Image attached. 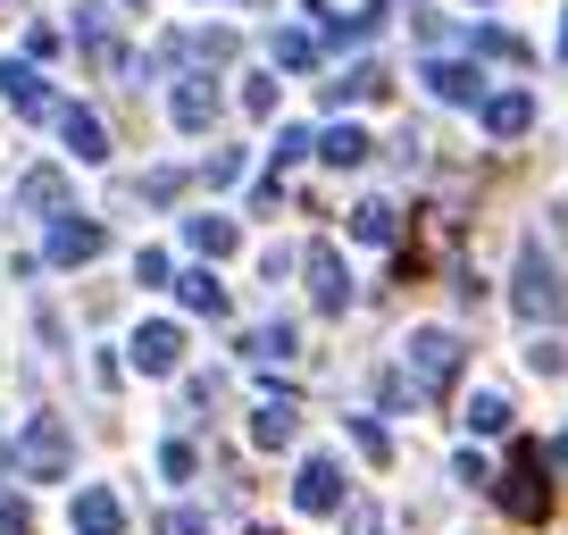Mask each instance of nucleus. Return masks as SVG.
Wrapping results in <instances>:
<instances>
[{
  "mask_svg": "<svg viewBox=\"0 0 568 535\" xmlns=\"http://www.w3.org/2000/svg\"><path fill=\"white\" fill-rule=\"evenodd\" d=\"M168 285L184 293V310H201V319H226V285H217V276H168Z\"/></svg>",
  "mask_w": 568,
  "mask_h": 535,
  "instance_id": "nucleus-19",
  "label": "nucleus"
},
{
  "mask_svg": "<svg viewBox=\"0 0 568 535\" xmlns=\"http://www.w3.org/2000/svg\"><path fill=\"white\" fill-rule=\"evenodd\" d=\"M551 461H560V468H568V435H560V444H551Z\"/></svg>",
  "mask_w": 568,
  "mask_h": 535,
  "instance_id": "nucleus-35",
  "label": "nucleus"
},
{
  "mask_svg": "<svg viewBox=\"0 0 568 535\" xmlns=\"http://www.w3.org/2000/svg\"><path fill=\"white\" fill-rule=\"evenodd\" d=\"M59 134H68V151H75L84 168H101V160H109V125L92 118V109H59Z\"/></svg>",
  "mask_w": 568,
  "mask_h": 535,
  "instance_id": "nucleus-11",
  "label": "nucleus"
},
{
  "mask_svg": "<svg viewBox=\"0 0 568 535\" xmlns=\"http://www.w3.org/2000/svg\"><path fill=\"white\" fill-rule=\"evenodd\" d=\"M510 310L527 326H544L551 310H560V285H551V260H544V243H527L518 251V285H510Z\"/></svg>",
  "mask_w": 568,
  "mask_h": 535,
  "instance_id": "nucleus-4",
  "label": "nucleus"
},
{
  "mask_svg": "<svg viewBox=\"0 0 568 535\" xmlns=\"http://www.w3.org/2000/svg\"><path fill=\"white\" fill-rule=\"evenodd\" d=\"M101 243H109V234L92 226V218H51V243H42V260H51V268H84V260H101Z\"/></svg>",
  "mask_w": 568,
  "mask_h": 535,
  "instance_id": "nucleus-6",
  "label": "nucleus"
},
{
  "mask_svg": "<svg viewBox=\"0 0 568 535\" xmlns=\"http://www.w3.org/2000/svg\"><path fill=\"white\" fill-rule=\"evenodd\" d=\"M477 118H485V134L510 143V134H527V125H535V101H527V92H494V101H477Z\"/></svg>",
  "mask_w": 568,
  "mask_h": 535,
  "instance_id": "nucleus-14",
  "label": "nucleus"
},
{
  "mask_svg": "<svg viewBox=\"0 0 568 535\" xmlns=\"http://www.w3.org/2000/svg\"><path fill=\"white\" fill-rule=\"evenodd\" d=\"M402 360H409V393H418V402H444V393L460 385V360H468V343L452 335V326H418Z\"/></svg>",
  "mask_w": 568,
  "mask_h": 535,
  "instance_id": "nucleus-1",
  "label": "nucleus"
},
{
  "mask_svg": "<svg viewBox=\"0 0 568 535\" xmlns=\"http://www.w3.org/2000/svg\"><path fill=\"white\" fill-rule=\"evenodd\" d=\"M243 109H251V118H267V109H276V84H267V75H251V84H243Z\"/></svg>",
  "mask_w": 568,
  "mask_h": 535,
  "instance_id": "nucleus-29",
  "label": "nucleus"
},
{
  "mask_svg": "<svg viewBox=\"0 0 568 535\" xmlns=\"http://www.w3.org/2000/svg\"><path fill=\"white\" fill-rule=\"evenodd\" d=\"M460 418H468V435H510V402H501V393H477Z\"/></svg>",
  "mask_w": 568,
  "mask_h": 535,
  "instance_id": "nucleus-22",
  "label": "nucleus"
},
{
  "mask_svg": "<svg viewBox=\"0 0 568 535\" xmlns=\"http://www.w3.org/2000/svg\"><path fill=\"white\" fill-rule=\"evenodd\" d=\"M68 461H75V435L59 427L51 411H34L26 435H18V468H26V477H68Z\"/></svg>",
  "mask_w": 568,
  "mask_h": 535,
  "instance_id": "nucleus-3",
  "label": "nucleus"
},
{
  "mask_svg": "<svg viewBox=\"0 0 568 535\" xmlns=\"http://www.w3.org/2000/svg\"><path fill=\"white\" fill-rule=\"evenodd\" d=\"M0 101L18 109V118H59V101H51V84H42L26 59H0Z\"/></svg>",
  "mask_w": 568,
  "mask_h": 535,
  "instance_id": "nucleus-8",
  "label": "nucleus"
},
{
  "mask_svg": "<svg viewBox=\"0 0 568 535\" xmlns=\"http://www.w3.org/2000/svg\"><path fill=\"white\" fill-rule=\"evenodd\" d=\"M310 302L352 310V268H343V251H326V243H310Z\"/></svg>",
  "mask_w": 568,
  "mask_h": 535,
  "instance_id": "nucleus-10",
  "label": "nucleus"
},
{
  "mask_svg": "<svg viewBox=\"0 0 568 535\" xmlns=\"http://www.w3.org/2000/svg\"><path fill=\"white\" fill-rule=\"evenodd\" d=\"M0 535H34V511H26V502H0Z\"/></svg>",
  "mask_w": 568,
  "mask_h": 535,
  "instance_id": "nucleus-32",
  "label": "nucleus"
},
{
  "mask_svg": "<svg viewBox=\"0 0 568 535\" xmlns=\"http://www.w3.org/2000/svg\"><path fill=\"white\" fill-rule=\"evenodd\" d=\"M293 435H302V402H293V393H267L260 411H251V444H260V452H284Z\"/></svg>",
  "mask_w": 568,
  "mask_h": 535,
  "instance_id": "nucleus-9",
  "label": "nucleus"
},
{
  "mask_svg": "<svg viewBox=\"0 0 568 535\" xmlns=\"http://www.w3.org/2000/svg\"><path fill=\"white\" fill-rule=\"evenodd\" d=\"M468 42H477L485 59H527V42H518L510 26H477V34H468Z\"/></svg>",
  "mask_w": 568,
  "mask_h": 535,
  "instance_id": "nucleus-26",
  "label": "nucleus"
},
{
  "mask_svg": "<svg viewBox=\"0 0 568 535\" xmlns=\"http://www.w3.org/2000/svg\"><path fill=\"white\" fill-rule=\"evenodd\" d=\"M184 243H193V251H201V260H226V251H234V243H243V226H234V218H210V210H201V218H193V226H184Z\"/></svg>",
  "mask_w": 568,
  "mask_h": 535,
  "instance_id": "nucleus-17",
  "label": "nucleus"
},
{
  "mask_svg": "<svg viewBox=\"0 0 568 535\" xmlns=\"http://www.w3.org/2000/svg\"><path fill=\"white\" fill-rule=\"evenodd\" d=\"M168 118H176L184 134H201V125L217 118V84H201V75H193V84H176V101H168Z\"/></svg>",
  "mask_w": 568,
  "mask_h": 535,
  "instance_id": "nucleus-15",
  "label": "nucleus"
},
{
  "mask_svg": "<svg viewBox=\"0 0 568 535\" xmlns=\"http://www.w3.org/2000/svg\"><path fill=\"white\" fill-rule=\"evenodd\" d=\"M160 535H210V518H201V511H168Z\"/></svg>",
  "mask_w": 568,
  "mask_h": 535,
  "instance_id": "nucleus-30",
  "label": "nucleus"
},
{
  "mask_svg": "<svg viewBox=\"0 0 568 535\" xmlns=\"http://www.w3.org/2000/svg\"><path fill=\"white\" fill-rule=\"evenodd\" d=\"M352 535H385V518H376L368 502H352Z\"/></svg>",
  "mask_w": 568,
  "mask_h": 535,
  "instance_id": "nucleus-34",
  "label": "nucleus"
},
{
  "mask_svg": "<svg viewBox=\"0 0 568 535\" xmlns=\"http://www.w3.org/2000/svg\"><path fill=\"white\" fill-rule=\"evenodd\" d=\"M343 435H352V444L368 452V461H393V435L376 427V418H343Z\"/></svg>",
  "mask_w": 568,
  "mask_h": 535,
  "instance_id": "nucleus-25",
  "label": "nucleus"
},
{
  "mask_svg": "<svg viewBox=\"0 0 568 535\" xmlns=\"http://www.w3.org/2000/svg\"><path fill=\"white\" fill-rule=\"evenodd\" d=\"M494 502L518 518V527H544L551 518V485H544V452H518L510 468H494Z\"/></svg>",
  "mask_w": 568,
  "mask_h": 535,
  "instance_id": "nucleus-2",
  "label": "nucleus"
},
{
  "mask_svg": "<svg viewBox=\"0 0 568 535\" xmlns=\"http://www.w3.org/2000/svg\"><path fill=\"white\" fill-rule=\"evenodd\" d=\"M343 502H352V485H343V461H335V452H310L302 477H293V511L326 518V511H343Z\"/></svg>",
  "mask_w": 568,
  "mask_h": 535,
  "instance_id": "nucleus-5",
  "label": "nucleus"
},
{
  "mask_svg": "<svg viewBox=\"0 0 568 535\" xmlns=\"http://www.w3.org/2000/svg\"><path fill=\"white\" fill-rule=\"evenodd\" d=\"M335 101H385V68H352V75H335Z\"/></svg>",
  "mask_w": 568,
  "mask_h": 535,
  "instance_id": "nucleus-23",
  "label": "nucleus"
},
{
  "mask_svg": "<svg viewBox=\"0 0 568 535\" xmlns=\"http://www.w3.org/2000/svg\"><path fill=\"white\" fill-rule=\"evenodd\" d=\"M302 151H310V125H284V134H276V168H293Z\"/></svg>",
  "mask_w": 568,
  "mask_h": 535,
  "instance_id": "nucleus-27",
  "label": "nucleus"
},
{
  "mask_svg": "<svg viewBox=\"0 0 568 535\" xmlns=\"http://www.w3.org/2000/svg\"><path fill=\"white\" fill-rule=\"evenodd\" d=\"M26 210L34 218H68V176H59V168H34V176H26Z\"/></svg>",
  "mask_w": 568,
  "mask_h": 535,
  "instance_id": "nucleus-18",
  "label": "nucleus"
},
{
  "mask_svg": "<svg viewBox=\"0 0 568 535\" xmlns=\"http://www.w3.org/2000/svg\"><path fill=\"white\" fill-rule=\"evenodd\" d=\"M118 527H125V502L109 485H84L75 494V535H118Z\"/></svg>",
  "mask_w": 568,
  "mask_h": 535,
  "instance_id": "nucleus-12",
  "label": "nucleus"
},
{
  "mask_svg": "<svg viewBox=\"0 0 568 535\" xmlns=\"http://www.w3.org/2000/svg\"><path fill=\"white\" fill-rule=\"evenodd\" d=\"M310 59H318V34L284 26V34H276V68H310Z\"/></svg>",
  "mask_w": 568,
  "mask_h": 535,
  "instance_id": "nucleus-24",
  "label": "nucleus"
},
{
  "mask_svg": "<svg viewBox=\"0 0 568 535\" xmlns=\"http://www.w3.org/2000/svg\"><path fill=\"white\" fill-rule=\"evenodd\" d=\"M527 369H535V376H560L568 360H560V343H527Z\"/></svg>",
  "mask_w": 568,
  "mask_h": 535,
  "instance_id": "nucleus-28",
  "label": "nucleus"
},
{
  "mask_svg": "<svg viewBox=\"0 0 568 535\" xmlns=\"http://www.w3.org/2000/svg\"><path fill=\"white\" fill-rule=\"evenodd\" d=\"M243 352L276 369V360H293V352H302V335H293V326H251V335H243Z\"/></svg>",
  "mask_w": 568,
  "mask_h": 535,
  "instance_id": "nucleus-20",
  "label": "nucleus"
},
{
  "mask_svg": "<svg viewBox=\"0 0 568 535\" xmlns=\"http://www.w3.org/2000/svg\"><path fill=\"white\" fill-rule=\"evenodd\" d=\"M134 276H142V285H168L176 268H168V251H142V260H134Z\"/></svg>",
  "mask_w": 568,
  "mask_h": 535,
  "instance_id": "nucleus-31",
  "label": "nucleus"
},
{
  "mask_svg": "<svg viewBox=\"0 0 568 535\" xmlns=\"http://www.w3.org/2000/svg\"><path fill=\"white\" fill-rule=\"evenodd\" d=\"M352 234H359V243H393V234H402L393 201H359V210H352Z\"/></svg>",
  "mask_w": 568,
  "mask_h": 535,
  "instance_id": "nucleus-21",
  "label": "nucleus"
},
{
  "mask_svg": "<svg viewBox=\"0 0 568 535\" xmlns=\"http://www.w3.org/2000/svg\"><path fill=\"white\" fill-rule=\"evenodd\" d=\"M134 369L142 376H176L184 369V326H168V319L134 326Z\"/></svg>",
  "mask_w": 568,
  "mask_h": 535,
  "instance_id": "nucleus-7",
  "label": "nucleus"
},
{
  "mask_svg": "<svg viewBox=\"0 0 568 535\" xmlns=\"http://www.w3.org/2000/svg\"><path fill=\"white\" fill-rule=\"evenodd\" d=\"M426 92H435V101H460V109H477V68H468V59H435V68H426Z\"/></svg>",
  "mask_w": 568,
  "mask_h": 535,
  "instance_id": "nucleus-13",
  "label": "nucleus"
},
{
  "mask_svg": "<svg viewBox=\"0 0 568 535\" xmlns=\"http://www.w3.org/2000/svg\"><path fill=\"white\" fill-rule=\"evenodd\" d=\"M310 143H318V160H326V168H359V160H368V134H359L352 118L326 125V134H310Z\"/></svg>",
  "mask_w": 568,
  "mask_h": 535,
  "instance_id": "nucleus-16",
  "label": "nucleus"
},
{
  "mask_svg": "<svg viewBox=\"0 0 568 535\" xmlns=\"http://www.w3.org/2000/svg\"><path fill=\"white\" fill-rule=\"evenodd\" d=\"M160 468H168V477L184 485V477H193V444H168V452H160Z\"/></svg>",
  "mask_w": 568,
  "mask_h": 535,
  "instance_id": "nucleus-33",
  "label": "nucleus"
}]
</instances>
